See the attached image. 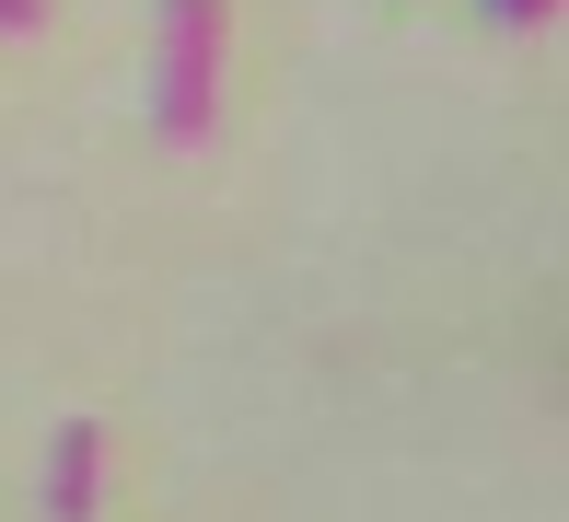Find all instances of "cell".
Segmentation results:
<instances>
[{"label": "cell", "mask_w": 569, "mask_h": 522, "mask_svg": "<svg viewBox=\"0 0 569 522\" xmlns=\"http://www.w3.org/2000/svg\"><path fill=\"white\" fill-rule=\"evenodd\" d=\"M23 23H36V0H0V36H23Z\"/></svg>", "instance_id": "cell-4"}, {"label": "cell", "mask_w": 569, "mask_h": 522, "mask_svg": "<svg viewBox=\"0 0 569 522\" xmlns=\"http://www.w3.org/2000/svg\"><path fill=\"white\" fill-rule=\"evenodd\" d=\"M93 464H106V441H93V418H70V430L47 441V511L59 522H93V488H106Z\"/></svg>", "instance_id": "cell-2"}, {"label": "cell", "mask_w": 569, "mask_h": 522, "mask_svg": "<svg viewBox=\"0 0 569 522\" xmlns=\"http://www.w3.org/2000/svg\"><path fill=\"white\" fill-rule=\"evenodd\" d=\"M221 104V0H163V70H151V117L163 140H198Z\"/></svg>", "instance_id": "cell-1"}, {"label": "cell", "mask_w": 569, "mask_h": 522, "mask_svg": "<svg viewBox=\"0 0 569 522\" xmlns=\"http://www.w3.org/2000/svg\"><path fill=\"white\" fill-rule=\"evenodd\" d=\"M477 12H488V23H547L558 0H477Z\"/></svg>", "instance_id": "cell-3"}]
</instances>
